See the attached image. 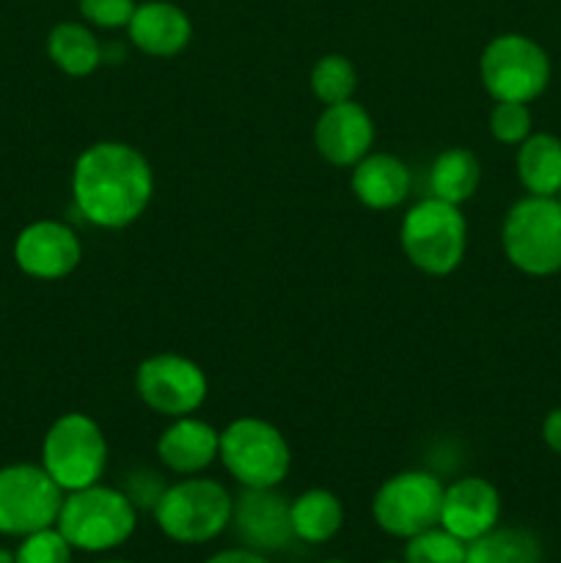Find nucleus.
Segmentation results:
<instances>
[{
	"mask_svg": "<svg viewBox=\"0 0 561 563\" xmlns=\"http://www.w3.org/2000/svg\"><path fill=\"white\" fill-rule=\"evenodd\" d=\"M383 563H399V561H383ZM402 563H405V561H402Z\"/></svg>",
	"mask_w": 561,
	"mask_h": 563,
	"instance_id": "35",
	"label": "nucleus"
},
{
	"mask_svg": "<svg viewBox=\"0 0 561 563\" xmlns=\"http://www.w3.org/2000/svg\"><path fill=\"white\" fill-rule=\"evenodd\" d=\"M344 526V506L330 489H306L292 500V531L308 544H324Z\"/></svg>",
	"mask_w": 561,
	"mask_h": 563,
	"instance_id": "22",
	"label": "nucleus"
},
{
	"mask_svg": "<svg viewBox=\"0 0 561 563\" xmlns=\"http://www.w3.org/2000/svg\"><path fill=\"white\" fill-rule=\"evenodd\" d=\"M501 520V495L487 478L465 476L443 489L440 526L462 542L484 537Z\"/></svg>",
	"mask_w": 561,
	"mask_h": 563,
	"instance_id": "15",
	"label": "nucleus"
},
{
	"mask_svg": "<svg viewBox=\"0 0 561 563\" xmlns=\"http://www.w3.org/2000/svg\"><path fill=\"white\" fill-rule=\"evenodd\" d=\"M97 563H132V561H97Z\"/></svg>",
	"mask_w": 561,
	"mask_h": 563,
	"instance_id": "33",
	"label": "nucleus"
},
{
	"mask_svg": "<svg viewBox=\"0 0 561 563\" xmlns=\"http://www.w3.org/2000/svg\"><path fill=\"white\" fill-rule=\"evenodd\" d=\"M220 451V432L196 416L170 418L157 440V456L163 467L176 476H198L207 471Z\"/></svg>",
	"mask_w": 561,
	"mask_h": 563,
	"instance_id": "16",
	"label": "nucleus"
},
{
	"mask_svg": "<svg viewBox=\"0 0 561 563\" xmlns=\"http://www.w3.org/2000/svg\"><path fill=\"white\" fill-rule=\"evenodd\" d=\"M542 438H544V443H548L550 451L561 454V407H559V410L550 412L548 418H544Z\"/></svg>",
	"mask_w": 561,
	"mask_h": 563,
	"instance_id": "31",
	"label": "nucleus"
},
{
	"mask_svg": "<svg viewBox=\"0 0 561 563\" xmlns=\"http://www.w3.org/2000/svg\"><path fill=\"white\" fill-rule=\"evenodd\" d=\"M468 544L446 531L443 526L427 528L407 539L405 563H462Z\"/></svg>",
	"mask_w": 561,
	"mask_h": 563,
	"instance_id": "25",
	"label": "nucleus"
},
{
	"mask_svg": "<svg viewBox=\"0 0 561 563\" xmlns=\"http://www.w3.org/2000/svg\"><path fill=\"white\" fill-rule=\"evenodd\" d=\"M168 489V482L163 478V473L148 471V467H135L124 476L121 484V493L132 500L135 509H152L160 504L163 493Z\"/></svg>",
	"mask_w": 561,
	"mask_h": 563,
	"instance_id": "29",
	"label": "nucleus"
},
{
	"mask_svg": "<svg viewBox=\"0 0 561 563\" xmlns=\"http://www.w3.org/2000/svg\"><path fill=\"white\" fill-rule=\"evenodd\" d=\"M14 563H72V544L58 528H44L22 539Z\"/></svg>",
	"mask_w": 561,
	"mask_h": 563,
	"instance_id": "26",
	"label": "nucleus"
},
{
	"mask_svg": "<svg viewBox=\"0 0 561 563\" xmlns=\"http://www.w3.org/2000/svg\"><path fill=\"white\" fill-rule=\"evenodd\" d=\"M204 563H270L264 559L262 553H256V550H220V553H215L212 559H207Z\"/></svg>",
	"mask_w": 561,
	"mask_h": 563,
	"instance_id": "30",
	"label": "nucleus"
},
{
	"mask_svg": "<svg viewBox=\"0 0 561 563\" xmlns=\"http://www.w3.org/2000/svg\"><path fill=\"white\" fill-rule=\"evenodd\" d=\"M154 170L141 148L99 141L82 148L72 168V198L82 218L99 229H127L148 209Z\"/></svg>",
	"mask_w": 561,
	"mask_h": 563,
	"instance_id": "1",
	"label": "nucleus"
},
{
	"mask_svg": "<svg viewBox=\"0 0 561 563\" xmlns=\"http://www.w3.org/2000/svg\"><path fill=\"white\" fill-rule=\"evenodd\" d=\"M443 484L429 471H402L385 478L374 493L372 515L380 531L396 539H410L427 528L440 526Z\"/></svg>",
	"mask_w": 561,
	"mask_h": 563,
	"instance_id": "10",
	"label": "nucleus"
},
{
	"mask_svg": "<svg viewBox=\"0 0 561 563\" xmlns=\"http://www.w3.org/2000/svg\"><path fill=\"white\" fill-rule=\"evenodd\" d=\"M234 517V498L215 478L187 476L168 484L154 506L160 531L179 544H207L218 539Z\"/></svg>",
	"mask_w": 561,
	"mask_h": 563,
	"instance_id": "4",
	"label": "nucleus"
},
{
	"mask_svg": "<svg viewBox=\"0 0 561 563\" xmlns=\"http://www.w3.org/2000/svg\"><path fill=\"white\" fill-rule=\"evenodd\" d=\"M506 258L526 275L561 269V201L556 196H526L506 212L501 229Z\"/></svg>",
	"mask_w": 561,
	"mask_h": 563,
	"instance_id": "7",
	"label": "nucleus"
},
{
	"mask_svg": "<svg viewBox=\"0 0 561 563\" xmlns=\"http://www.w3.org/2000/svg\"><path fill=\"white\" fill-rule=\"evenodd\" d=\"M413 174L407 163L388 152H369L361 163L352 165V192L366 209L383 212L407 201Z\"/></svg>",
	"mask_w": 561,
	"mask_h": 563,
	"instance_id": "18",
	"label": "nucleus"
},
{
	"mask_svg": "<svg viewBox=\"0 0 561 563\" xmlns=\"http://www.w3.org/2000/svg\"><path fill=\"white\" fill-rule=\"evenodd\" d=\"M322 563H346V561H322Z\"/></svg>",
	"mask_w": 561,
	"mask_h": 563,
	"instance_id": "34",
	"label": "nucleus"
},
{
	"mask_svg": "<svg viewBox=\"0 0 561 563\" xmlns=\"http://www.w3.org/2000/svg\"><path fill=\"white\" fill-rule=\"evenodd\" d=\"M462 563H542L539 539L526 528H498L468 542Z\"/></svg>",
	"mask_w": 561,
	"mask_h": 563,
	"instance_id": "23",
	"label": "nucleus"
},
{
	"mask_svg": "<svg viewBox=\"0 0 561 563\" xmlns=\"http://www.w3.org/2000/svg\"><path fill=\"white\" fill-rule=\"evenodd\" d=\"M127 33L141 53L152 58H174L190 44L193 22L187 11L170 0H146L135 5Z\"/></svg>",
	"mask_w": 561,
	"mask_h": 563,
	"instance_id": "17",
	"label": "nucleus"
},
{
	"mask_svg": "<svg viewBox=\"0 0 561 563\" xmlns=\"http://www.w3.org/2000/svg\"><path fill=\"white\" fill-rule=\"evenodd\" d=\"M0 563H14V559H11L9 553H3V550H0Z\"/></svg>",
	"mask_w": 561,
	"mask_h": 563,
	"instance_id": "32",
	"label": "nucleus"
},
{
	"mask_svg": "<svg viewBox=\"0 0 561 563\" xmlns=\"http://www.w3.org/2000/svg\"><path fill=\"white\" fill-rule=\"evenodd\" d=\"M218 460L240 487L273 489L289 476L292 449L278 427L242 416L220 432Z\"/></svg>",
	"mask_w": 561,
	"mask_h": 563,
	"instance_id": "5",
	"label": "nucleus"
},
{
	"mask_svg": "<svg viewBox=\"0 0 561 563\" xmlns=\"http://www.w3.org/2000/svg\"><path fill=\"white\" fill-rule=\"evenodd\" d=\"M490 132L498 143L520 146L531 135V110L526 102H495L490 113Z\"/></svg>",
	"mask_w": 561,
	"mask_h": 563,
	"instance_id": "27",
	"label": "nucleus"
},
{
	"mask_svg": "<svg viewBox=\"0 0 561 563\" xmlns=\"http://www.w3.org/2000/svg\"><path fill=\"white\" fill-rule=\"evenodd\" d=\"M358 71L346 55L330 53L314 64L311 91L322 104H339L355 97Z\"/></svg>",
	"mask_w": 561,
	"mask_h": 563,
	"instance_id": "24",
	"label": "nucleus"
},
{
	"mask_svg": "<svg viewBox=\"0 0 561 563\" xmlns=\"http://www.w3.org/2000/svg\"><path fill=\"white\" fill-rule=\"evenodd\" d=\"M231 526L240 533L242 542L256 553H273L284 550L295 539L292 531V504L284 495L273 489H248L242 487L240 498L234 500V517Z\"/></svg>",
	"mask_w": 561,
	"mask_h": 563,
	"instance_id": "14",
	"label": "nucleus"
},
{
	"mask_svg": "<svg viewBox=\"0 0 561 563\" xmlns=\"http://www.w3.org/2000/svg\"><path fill=\"white\" fill-rule=\"evenodd\" d=\"M559 192H561V190H559Z\"/></svg>",
	"mask_w": 561,
	"mask_h": 563,
	"instance_id": "36",
	"label": "nucleus"
},
{
	"mask_svg": "<svg viewBox=\"0 0 561 563\" xmlns=\"http://www.w3.org/2000/svg\"><path fill=\"white\" fill-rule=\"evenodd\" d=\"M47 55L69 77H88L105 60L102 44L82 22H58L47 36Z\"/></svg>",
	"mask_w": 561,
	"mask_h": 563,
	"instance_id": "19",
	"label": "nucleus"
},
{
	"mask_svg": "<svg viewBox=\"0 0 561 563\" xmlns=\"http://www.w3.org/2000/svg\"><path fill=\"white\" fill-rule=\"evenodd\" d=\"M517 176L528 196H556L561 190V141L548 132L528 135L517 148Z\"/></svg>",
	"mask_w": 561,
	"mask_h": 563,
	"instance_id": "21",
	"label": "nucleus"
},
{
	"mask_svg": "<svg viewBox=\"0 0 561 563\" xmlns=\"http://www.w3.org/2000/svg\"><path fill=\"white\" fill-rule=\"evenodd\" d=\"M14 262L31 278L61 280L80 267V236L61 220H36L16 236Z\"/></svg>",
	"mask_w": 561,
	"mask_h": 563,
	"instance_id": "12",
	"label": "nucleus"
},
{
	"mask_svg": "<svg viewBox=\"0 0 561 563\" xmlns=\"http://www.w3.org/2000/svg\"><path fill=\"white\" fill-rule=\"evenodd\" d=\"M479 181H482V163L465 146L443 148L429 168V192L440 201L457 203V207L473 198Z\"/></svg>",
	"mask_w": 561,
	"mask_h": 563,
	"instance_id": "20",
	"label": "nucleus"
},
{
	"mask_svg": "<svg viewBox=\"0 0 561 563\" xmlns=\"http://www.w3.org/2000/svg\"><path fill=\"white\" fill-rule=\"evenodd\" d=\"M482 86L495 102H531L548 88V53L522 33H501L479 58Z\"/></svg>",
	"mask_w": 561,
	"mask_h": 563,
	"instance_id": "8",
	"label": "nucleus"
},
{
	"mask_svg": "<svg viewBox=\"0 0 561 563\" xmlns=\"http://www.w3.org/2000/svg\"><path fill=\"white\" fill-rule=\"evenodd\" d=\"M135 390L143 405L157 416L182 418L201 410L209 394V379L190 357L160 352L138 366Z\"/></svg>",
	"mask_w": 561,
	"mask_h": 563,
	"instance_id": "11",
	"label": "nucleus"
},
{
	"mask_svg": "<svg viewBox=\"0 0 561 563\" xmlns=\"http://www.w3.org/2000/svg\"><path fill=\"white\" fill-rule=\"evenodd\" d=\"M135 5V0H77L82 20L105 31H119L130 25Z\"/></svg>",
	"mask_w": 561,
	"mask_h": 563,
	"instance_id": "28",
	"label": "nucleus"
},
{
	"mask_svg": "<svg viewBox=\"0 0 561 563\" xmlns=\"http://www.w3.org/2000/svg\"><path fill=\"white\" fill-rule=\"evenodd\" d=\"M314 146L324 163L336 168H352L372 152L374 119L355 99L324 104L314 124Z\"/></svg>",
	"mask_w": 561,
	"mask_h": 563,
	"instance_id": "13",
	"label": "nucleus"
},
{
	"mask_svg": "<svg viewBox=\"0 0 561 563\" xmlns=\"http://www.w3.org/2000/svg\"><path fill=\"white\" fill-rule=\"evenodd\" d=\"M72 550L82 553H108L121 548L138 528V509L121 493V487H105L102 482L91 487L66 493L55 522Z\"/></svg>",
	"mask_w": 561,
	"mask_h": 563,
	"instance_id": "2",
	"label": "nucleus"
},
{
	"mask_svg": "<svg viewBox=\"0 0 561 563\" xmlns=\"http://www.w3.org/2000/svg\"><path fill=\"white\" fill-rule=\"evenodd\" d=\"M66 493L42 465L16 462L0 467V533L31 537L58 522Z\"/></svg>",
	"mask_w": 561,
	"mask_h": 563,
	"instance_id": "9",
	"label": "nucleus"
},
{
	"mask_svg": "<svg viewBox=\"0 0 561 563\" xmlns=\"http://www.w3.org/2000/svg\"><path fill=\"white\" fill-rule=\"evenodd\" d=\"M42 467L64 493L102 482L108 471V438L86 412L55 418L42 440Z\"/></svg>",
	"mask_w": 561,
	"mask_h": 563,
	"instance_id": "6",
	"label": "nucleus"
},
{
	"mask_svg": "<svg viewBox=\"0 0 561 563\" xmlns=\"http://www.w3.org/2000/svg\"><path fill=\"white\" fill-rule=\"evenodd\" d=\"M405 258L424 275L443 278L462 264L468 251V223L457 203L429 196L413 203L399 225Z\"/></svg>",
	"mask_w": 561,
	"mask_h": 563,
	"instance_id": "3",
	"label": "nucleus"
}]
</instances>
